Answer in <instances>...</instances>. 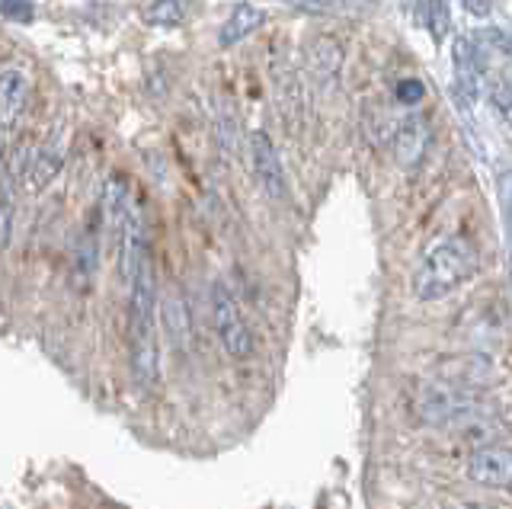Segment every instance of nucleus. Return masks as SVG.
I'll return each instance as SVG.
<instances>
[{
    "label": "nucleus",
    "mask_w": 512,
    "mask_h": 509,
    "mask_svg": "<svg viewBox=\"0 0 512 509\" xmlns=\"http://www.w3.org/2000/svg\"><path fill=\"white\" fill-rule=\"evenodd\" d=\"M32 145L29 141H20L13 151H10V164H7V180L10 183H16V180H23V177H29V164H32Z\"/></svg>",
    "instance_id": "obj_15"
},
{
    "label": "nucleus",
    "mask_w": 512,
    "mask_h": 509,
    "mask_svg": "<svg viewBox=\"0 0 512 509\" xmlns=\"http://www.w3.org/2000/svg\"><path fill=\"white\" fill-rule=\"evenodd\" d=\"M263 20H266L263 7H256V4H237L231 10V17L224 20V26H221L218 45H221V49H234L237 42H244L250 33H256V29L263 26Z\"/></svg>",
    "instance_id": "obj_12"
},
{
    "label": "nucleus",
    "mask_w": 512,
    "mask_h": 509,
    "mask_svg": "<svg viewBox=\"0 0 512 509\" xmlns=\"http://www.w3.org/2000/svg\"><path fill=\"white\" fill-rule=\"evenodd\" d=\"M429 141H432V129H429V119L420 113H410L397 122L394 138H391V148H394V161L404 167V170H416L423 164V157L429 151Z\"/></svg>",
    "instance_id": "obj_5"
},
{
    "label": "nucleus",
    "mask_w": 512,
    "mask_h": 509,
    "mask_svg": "<svg viewBox=\"0 0 512 509\" xmlns=\"http://www.w3.org/2000/svg\"><path fill=\"white\" fill-rule=\"evenodd\" d=\"M144 17L154 26H180L186 17V7L183 4H151L144 10Z\"/></svg>",
    "instance_id": "obj_14"
},
{
    "label": "nucleus",
    "mask_w": 512,
    "mask_h": 509,
    "mask_svg": "<svg viewBox=\"0 0 512 509\" xmlns=\"http://www.w3.org/2000/svg\"><path fill=\"white\" fill-rule=\"evenodd\" d=\"M452 61H455V87H458V93H461V97L474 100L480 81H484V65H480L477 45H474L471 36H461L455 42Z\"/></svg>",
    "instance_id": "obj_9"
},
{
    "label": "nucleus",
    "mask_w": 512,
    "mask_h": 509,
    "mask_svg": "<svg viewBox=\"0 0 512 509\" xmlns=\"http://www.w3.org/2000/svg\"><path fill=\"white\" fill-rule=\"evenodd\" d=\"M503 199H506V215H509V221H512V177L503 180Z\"/></svg>",
    "instance_id": "obj_20"
},
{
    "label": "nucleus",
    "mask_w": 512,
    "mask_h": 509,
    "mask_svg": "<svg viewBox=\"0 0 512 509\" xmlns=\"http://www.w3.org/2000/svg\"><path fill=\"white\" fill-rule=\"evenodd\" d=\"M343 65V49L333 36H317L308 45V71L320 87H330Z\"/></svg>",
    "instance_id": "obj_10"
},
{
    "label": "nucleus",
    "mask_w": 512,
    "mask_h": 509,
    "mask_svg": "<svg viewBox=\"0 0 512 509\" xmlns=\"http://www.w3.org/2000/svg\"><path fill=\"white\" fill-rule=\"evenodd\" d=\"M250 164L253 177L263 186V193L269 199H285V170L279 161V151L272 145V138L266 132H250Z\"/></svg>",
    "instance_id": "obj_6"
},
{
    "label": "nucleus",
    "mask_w": 512,
    "mask_h": 509,
    "mask_svg": "<svg viewBox=\"0 0 512 509\" xmlns=\"http://www.w3.org/2000/svg\"><path fill=\"white\" fill-rule=\"evenodd\" d=\"M477 397L464 388L455 385H426L420 394H416V417H420L426 426H452L461 420H471L477 413Z\"/></svg>",
    "instance_id": "obj_3"
},
{
    "label": "nucleus",
    "mask_w": 512,
    "mask_h": 509,
    "mask_svg": "<svg viewBox=\"0 0 512 509\" xmlns=\"http://www.w3.org/2000/svg\"><path fill=\"white\" fill-rule=\"evenodd\" d=\"M464 10H471V13H480V17H484V13H490L493 7H490V4H464Z\"/></svg>",
    "instance_id": "obj_21"
},
{
    "label": "nucleus",
    "mask_w": 512,
    "mask_h": 509,
    "mask_svg": "<svg viewBox=\"0 0 512 509\" xmlns=\"http://www.w3.org/2000/svg\"><path fill=\"white\" fill-rule=\"evenodd\" d=\"M480 269V257L468 237H445L432 244L420 269L413 273V295L420 301H439L468 285Z\"/></svg>",
    "instance_id": "obj_2"
},
{
    "label": "nucleus",
    "mask_w": 512,
    "mask_h": 509,
    "mask_svg": "<svg viewBox=\"0 0 512 509\" xmlns=\"http://www.w3.org/2000/svg\"><path fill=\"white\" fill-rule=\"evenodd\" d=\"M212 317H215V330L221 346L228 349V356L234 359H247L253 353V333L240 314L237 298L231 295V289L221 279L212 282Z\"/></svg>",
    "instance_id": "obj_4"
},
{
    "label": "nucleus",
    "mask_w": 512,
    "mask_h": 509,
    "mask_svg": "<svg viewBox=\"0 0 512 509\" xmlns=\"http://www.w3.org/2000/svg\"><path fill=\"white\" fill-rule=\"evenodd\" d=\"M394 97H397V103H404V106H416L426 97V87H423V81H416V77H407V81L397 84Z\"/></svg>",
    "instance_id": "obj_18"
},
{
    "label": "nucleus",
    "mask_w": 512,
    "mask_h": 509,
    "mask_svg": "<svg viewBox=\"0 0 512 509\" xmlns=\"http://www.w3.org/2000/svg\"><path fill=\"white\" fill-rule=\"evenodd\" d=\"M128 346H132V375L148 391L157 385V289L151 263L128 285Z\"/></svg>",
    "instance_id": "obj_1"
},
{
    "label": "nucleus",
    "mask_w": 512,
    "mask_h": 509,
    "mask_svg": "<svg viewBox=\"0 0 512 509\" xmlns=\"http://www.w3.org/2000/svg\"><path fill=\"white\" fill-rule=\"evenodd\" d=\"M64 164V141L61 138H52L45 141V145L32 154V164H29V186L32 189H45L58 177V170Z\"/></svg>",
    "instance_id": "obj_13"
},
{
    "label": "nucleus",
    "mask_w": 512,
    "mask_h": 509,
    "mask_svg": "<svg viewBox=\"0 0 512 509\" xmlns=\"http://www.w3.org/2000/svg\"><path fill=\"white\" fill-rule=\"evenodd\" d=\"M0 13L10 17L13 23H32V20H36V7H32V4H10V0H0Z\"/></svg>",
    "instance_id": "obj_19"
},
{
    "label": "nucleus",
    "mask_w": 512,
    "mask_h": 509,
    "mask_svg": "<svg viewBox=\"0 0 512 509\" xmlns=\"http://www.w3.org/2000/svg\"><path fill=\"white\" fill-rule=\"evenodd\" d=\"M16 228V202L10 196H0V250H7Z\"/></svg>",
    "instance_id": "obj_17"
},
{
    "label": "nucleus",
    "mask_w": 512,
    "mask_h": 509,
    "mask_svg": "<svg viewBox=\"0 0 512 509\" xmlns=\"http://www.w3.org/2000/svg\"><path fill=\"white\" fill-rule=\"evenodd\" d=\"M29 103V77L23 71H4L0 74V129L10 132L26 113Z\"/></svg>",
    "instance_id": "obj_8"
},
{
    "label": "nucleus",
    "mask_w": 512,
    "mask_h": 509,
    "mask_svg": "<svg viewBox=\"0 0 512 509\" xmlns=\"http://www.w3.org/2000/svg\"><path fill=\"white\" fill-rule=\"evenodd\" d=\"M4 157H7V132L0 129V164H4Z\"/></svg>",
    "instance_id": "obj_22"
},
{
    "label": "nucleus",
    "mask_w": 512,
    "mask_h": 509,
    "mask_svg": "<svg viewBox=\"0 0 512 509\" xmlns=\"http://www.w3.org/2000/svg\"><path fill=\"white\" fill-rule=\"evenodd\" d=\"M468 477L480 487L509 490L512 487V449L509 445H484L468 458Z\"/></svg>",
    "instance_id": "obj_7"
},
{
    "label": "nucleus",
    "mask_w": 512,
    "mask_h": 509,
    "mask_svg": "<svg viewBox=\"0 0 512 509\" xmlns=\"http://www.w3.org/2000/svg\"><path fill=\"white\" fill-rule=\"evenodd\" d=\"M128 196H125V183L119 177H109L103 189V215H106V231H109V247L119 250L122 247V234H125V218H128Z\"/></svg>",
    "instance_id": "obj_11"
},
{
    "label": "nucleus",
    "mask_w": 512,
    "mask_h": 509,
    "mask_svg": "<svg viewBox=\"0 0 512 509\" xmlns=\"http://www.w3.org/2000/svg\"><path fill=\"white\" fill-rule=\"evenodd\" d=\"M468 509H496V506H484V503H474V506H468Z\"/></svg>",
    "instance_id": "obj_23"
},
{
    "label": "nucleus",
    "mask_w": 512,
    "mask_h": 509,
    "mask_svg": "<svg viewBox=\"0 0 512 509\" xmlns=\"http://www.w3.org/2000/svg\"><path fill=\"white\" fill-rule=\"evenodd\" d=\"M420 17H426V26L432 29V36L442 39L445 29H448V7L445 4H420L416 7Z\"/></svg>",
    "instance_id": "obj_16"
}]
</instances>
